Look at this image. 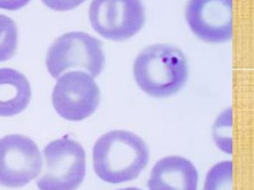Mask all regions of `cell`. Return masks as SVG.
Listing matches in <instances>:
<instances>
[{
  "instance_id": "obj_5",
  "label": "cell",
  "mask_w": 254,
  "mask_h": 190,
  "mask_svg": "<svg viewBox=\"0 0 254 190\" xmlns=\"http://www.w3.org/2000/svg\"><path fill=\"white\" fill-rule=\"evenodd\" d=\"M142 0H93L89 9L92 28L98 34L115 42L134 37L145 23Z\"/></svg>"
},
{
  "instance_id": "obj_6",
  "label": "cell",
  "mask_w": 254,
  "mask_h": 190,
  "mask_svg": "<svg viewBox=\"0 0 254 190\" xmlns=\"http://www.w3.org/2000/svg\"><path fill=\"white\" fill-rule=\"evenodd\" d=\"M100 90L87 73L74 71L61 76L53 93V104L58 114L70 121L90 117L100 103Z\"/></svg>"
},
{
  "instance_id": "obj_11",
  "label": "cell",
  "mask_w": 254,
  "mask_h": 190,
  "mask_svg": "<svg viewBox=\"0 0 254 190\" xmlns=\"http://www.w3.org/2000/svg\"><path fill=\"white\" fill-rule=\"evenodd\" d=\"M17 40L15 22L8 16L0 14V62L8 60L15 54Z\"/></svg>"
},
{
  "instance_id": "obj_15",
  "label": "cell",
  "mask_w": 254,
  "mask_h": 190,
  "mask_svg": "<svg viewBox=\"0 0 254 190\" xmlns=\"http://www.w3.org/2000/svg\"><path fill=\"white\" fill-rule=\"evenodd\" d=\"M31 0H0V9L17 10L26 6Z\"/></svg>"
},
{
  "instance_id": "obj_2",
  "label": "cell",
  "mask_w": 254,
  "mask_h": 190,
  "mask_svg": "<svg viewBox=\"0 0 254 190\" xmlns=\"http://www.w3.org/2000/svg\"><path fill=\"white\" fill-rule=\"evenodd\" d=\"M133 77L139 89L152 97L165 98L179 92L188 80L184 52L169 44L145 48L135 59Z\"/></svg>"
},
{
  "instance_id": "obj_10",
  "label": "cell",
  "mask_w": 254,
  "mask_h": 190,
  "mask_svg": "<svg viewBox=\"0 0 254 190\" xmlns=\"http://www.w3.org/2000/svg\"><path fill=\"white\" fill-rule=\"evenodd\" d=\"M32 90L29 80L20 71L0 68V116L11 117L26 109Z\"/></svg>"
},
{
  "instance_id": "obj_16",
  "label": "cell",
  "mask_w": 254,
  "mask_h": 190,
  "mask_svg": "<svg viewBox=\"0 0 254 190\" xmlns=\"http://www.w3.org/2000/svg\"><path fill=\"white\" fill-rule=\"evenodd\" d=\"M140 190V189H139V188H136V187H130V188L121 189V190Z\"/></svg>"
},
{
  "instance_id": "obj_12",
  "label": "cell",
  "mask_w": 254,
  "mask_h": 190,
  "mask_svg": "<svg viewBox=\"0 0 254 190\" xmlns=\"http://www.w3.org/2000/svg\"><path fill=\"white\" fill-rule=\"evenodd\" d=\"M232 128L233 111L231 108H227L217 117L212 129V135L217 147L223 152L230 154L233 150Z\"/></svg>"
},
{
  "instance_id": "obj_13",
  "label": "cell",
  "mask_w": 254,
  "mask_h": 190,
  "mask_svg": "<svg viewBox=\"0 0 254 190\" xmlns=\"http://www.w3.org/2000/svg\"><path fill=\"white\" fill-rule=\"evenodd\" d=\"M233 163L220 162L211 168L205 179L203 190H232Z\"/></svg>"
},
{
  "instance_id": "obj_7",
  "label": "cell",
  "mask_w": 254,
  "mask_h": 190,
  "mask_svg": "<svg viewBox=\"0 0 254 190\" xmlns=\"http://www.w3.org/2000/svg\"><path fill=\"white\" fill-rule=\"evenodd\" d=\"M42 157L31 138L21 135L0 139V185L24 187L41 173Z\"/></svg>"
},
{
  "instance_id": "obj_8",
  "label": "cell",
  "mask_w": 254,
  "mask_h": 190,
  "mask_svg": "<svg viewBox=\"0 0 254 190\" xmlns=\"http://www.w3.org/2000/svg\"><path fill=\"white\" fill-rule=\"evenodd\" d=\"M185 17L202 41L218 44L233 37V0H189Z\"/></svg>"
},
{
  "instance_id": "obj_14",
  "label": "cell",
  "mask_w": 254,
  "mask_h": 190,
  "mask_svg": "<svg viewBox=\"0 0 254 190\" xmlns=\"http://www.w3.org/2000/svg\"><path fill=\"white\" fill-rule=\"evenodd\" d=\"M86 0H42L49 8L56 11H66L75 8Z\"/></svg>"
},
{
  "instance_id": "obj_4",
  "label": "cell",
  "mask_w": 254,
  "mask_h": 190,
  "mask_svg": "<svg viewBox=\"0 0 254 190\" xmlns=\"http://www.w3.org/2000/svg\"><path fill=\"white\" fill-rule=\"evenodd\" d=\"M45 166L38 180L40 190H76L86 175L82 145L64 136L52 141L44 150Z\"/></svg>"
},
{
  "instance_id": "obj_9",
  "label": "cell",
  "mask_w": 254,
  "mask_h": 190,
  "mask_svg": "<svg viewBox=\"0 0 254 190\" xmlns=\"http://www.w3.org/2000/svg\"><path fill=\"white\" fill-rule=\"evenodd\" d=\"M198 173L188 159L168 156L156 163L148 180L149 190H197Z\"/></svg>"
},
{
  "instance_id": "obj_1",
  "label": "cell",
  "mask_w": 254,
  "mask_h": 190,
  "mask_svg": "<svg viewBox=\"0 0 254 190\" xmlns=\"http://www.w3.org/2000/svg\"><path fill=\"white\" fill-rule=\"evenodd\" d=\"M93 167L105 182L117 184L136 179L149 160V149L136 134L113 130L98 139L93 147Z\"/></svg>"
},
{
  "instance_id": "obj_3",
  "label": "cell",
  "mask_w": 254,
  "mask_h": 190,
  "mask_svg": "<svg viewBox=\"0 0 254 190\" xmlns=\"http://www.w3.org/2000/svg\"><path fill=\"white\" fill-rule=\"evenodd\" d=\"M46 64L55 79L72 69L85 71L92 77H97L105 65L102 42L80 31L64 34L50 46Z\"/></svg>"
}]
</instances>
